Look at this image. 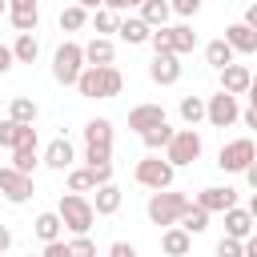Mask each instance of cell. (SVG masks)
Returning a JSON list of instances; mask_svg holds the SVG:
<instances>
[{
	"label": "cell",
	"instance_id": "cell-1",
	"mask_svg": "<svg viewBox=\"0 0 257 257\" xmlns=\"http://www.w3.org/2000/svg\"><path fill=\"white\" fill-rule=\"evenodd\" d=\"M84 169H100L112 165V120L108 116H92L84 124Z\"/></svg>",
	"mask_w": 257,
	"mask_h": 257
},
{
	"label": "cell",
	"instance_id": "cell-2",
	"mask_svg": "<svg viewBox=\"0 0 257 257\" xmlns=\"http://www.w3.org/2000/svg\"><path fill=\"white\" fill-rule=\"evenodd\" d=\"M189 209H193V197H185V193H177V189L153 193V197H149V205H145L149 221H153V225H161V229H173V225H181V217H185Z\"/></svg>",
	"mask_w": 257,
	"mask_h": 257
},
{
	"label": "cell",
	"instance_id": "cell-3",
	"mask_svg": "<svg viewBox=\"0 0 257 257\" xmlns=\"http://www.w3.org/2000/svg\"><path fill=\"white\" fill-rule=\"evenodd\" d=\"M120 88H124V76H120V68H116V64H108V68H84V72H80V80H76V92H80V96H88V100L120 96Z\"/></svg>",
	"mask_w": 257,
	"mask_h": 257
},
{
	"label": "cell",
	"instance_id": "cell-4",
	"mask_svg": "<svg viewBox=\"0 0 257 257\" xmlns=\"http://www.w3.org/2000/svg\"><path fill=\"white\" fill-rule=\"evenodd\" d=\"M56 217H60V225H64L72 237H88V229H92V221H96L92 201H88V197H76V193H64V197H60Z\"/></svg>",
	"mask_w": 257,
	"mask_h": 257
},
{
	"label": "cell",
	"instance_id": "cell-5",
	"mask_svg": "<svg viewBox=\"0 0 257 257\" xmlns=\"http://www.w3.org/2000/svg\"><path fill=\"white\" fill-rule=\"evenodd\" d=\"M80 72H84V44L64 40V44L52 52V76H56V84H72V88H76Z\"/></svg>",
	"mask_w": 257,
	"mask_h": 257
},
{
	"label": "cell",
	"instance_id": "cell-6",
	"mask_svg": "<svg viewBox=\"0 0 257 257\" xmlns=\"http://www.w3.org/2000/svg\"><path fill=\"white\" fill-rule=\"evenodd\" d=\"M137 185H145V189H153V193H165V189H173V177H177V169L165 161V157H145V161H137Z\"/></svg>",
	"mask_w": 257,
	"mask_h": 257
},
{
	"label": "cell",
	"instance_id": "cell-7",
	"mask_svg": "<svg viewBox=\"0 0 257 257\" xmlns=\"http://www.w3.org/2000/svg\"><path fill=\"white\" fill-rule=\"evenodd\" d=\"M197 157H201V133L197 128H177V137L165 149V161L173 169H181V165H193Z\"/></svg>",
	"mask_w": 257,
	"mask_h": 257
},
{
	"label": "cell",
	"instance_id": "cell-8",
	"mask_svg": "<svg viewBox=\"0 0 257 257\" xmlns=\"http://www.w3.org/2000/svg\"><path fill=\"white\" fill-rule=\"evenodd\" d=\"M253 161H257V149L249 137H237V141L221 145V153H217V169H225V173H245Z\"/></svg>",
	"mask_w": 257,
	"mask_h": 257
},
{
	"label": "cell",
	"instance_id": "cell-9",
	"mask_svg": "<svg viewBox=\"0 0 257 257\" xmlns=\"http://www.w3.org/2000/svg\"><path fill=\"white\" fill-rule=\"evenodd\" d=\"M32 193H36V189H32V177L16 173L12 165L0 169V201H8V205H24Z\"/></svg>",
	"mask_w": 257,
	"mask_h": 257
},
{
	"label": "cell",
	"instance_id": "cell-10",
	"mask_svg": "<svg viewBox=\"0 0 257 257\" xmlns=\"http://www.w3.org/2000/svg\"><path fill=\"white\" fill-rule=\"evenodd\" d=\"M237 116H241L237 96H229V92H213V96L205 100V120H209L213 128H229Z\"/></svg>",
	"mask_w": 257,
	"mask_h": 257
},
{
	"label": "cell",
	"instance_id": "cell-11",
	"mask_svg": "<svg viewBox=\"0 0 257 257\" xmlns=\"http://www.w3.org/2000/svg\"><path fill=\"white\" fill-rule=\"evenodd\" d=\"M193 205L205 209V213H229V209H237V189H229V185H209V189L197 193Z\"/></svg>",
	"mask_w": 257,
	"mask_h": 257
},
{
	"label": "cell",
	"instance_id": "cell-12",
	"mask_svg": "<svg viewBox=\"0 0 257 257\" xmlns=\"http://www.w3.org/2000/svg\"><path fill=\"white\" fill-rule=\"evenodd\" d=\"M8 16H12L16 32L24 36V32H32V28L40 24V4H36V0H12V4H8Z\"/></svg>",
	"mask_w": 257,
	"mask_h": 257
},
{
	"label": "cell",
	"instance_id": "cell-13",
	"mask_svg": "<svg viewBox=\"0 0 257 257\" xmlns=\"http://www.w3.org/2000/svg\"><path fill=\"white\" fill-rule=\"evenodd\" d=\"M112 60H116V44H112V40L92 36V40L84 44V68H108Z\"/></svg>",
	"mask_w": 257,
	"mask_h": 257
},
{
	"label": "cell",
	"instance_id": "cell-14",
	"mask_svg": "<svg viewBox=\"0 0 257 257\" xmlns=\"http://www.w3.org/2000/svg\"><path fill=\"white\" fill-rule=\"evenodd\" d=\"M0 145L4 149H24V145H36V128L32 124H16V120H0Z\"/></svg>",
	"mask_w": 257,
	"mask_h": 257
},
{
	"label": "cell",
	"instance_id": "cell-15",
	"mask_svg": "<svg viewBox=\"0 0 257 257\" xmlns=\"http://www.w3.org/2000/svg\"><path fill=\"white\" fill-rule=\"evenodd\" d=\"M249 84H253V72H249L245 64H229V68H221V92H229V96H245Z\"/></svg>",
	"mask_w": 257,
	"mask_h": 257
},
{
	"label": "cell",
	"instance_id": "cell-16",
	"mask_svg": "<svg viewBox=\"0 0 257 257\" xmlns=\"http://www.w3.org/2000/svg\"><path fill=\"white\" fill-rule=\"evenodd\" d=\"M157 124H165V108L161 104H137L133 112H128V128L133 133H149V128H157Z\"/></svg>",
	"mask_w": 257,
	"mask_h": 257
},
{
	"label": "cell",
	"instance_id": "cell-17",
	"mask_svg": "<svg viewBox=\"0 0 257 257\" xmlns=\"http://www.w3.org/2000/svg\"><path fill=\"white\" fill-rule=\"evenodd\" d=\"M257 233V225H253V217H249V209H229L225 213V237H233V241H249Z\"/></svg>",
	"mask_w": 257,
	"mask_h": 257
},
{
	"label": "cell",
	"instance_id": "cell-18",
	"mask_svg": "<svg viewBox=\"0 0 257 257\" xmlns=\"http://www.w3.org/2000/svg\"><path fill=\"white\" fill-rule=\"evenodd\" d=\"M149 76H153V84H177L181 80V56H153Z\"/></svg>",
	"mask_w": 257,
	"mask_h": 257
},
{
	"label": "cell",
	"instance_id": "cell-19",
	"mask_svg": "<svg viewBox=\"0 0 257 257\" xmlns=\"http://www.w3.org/2000/svg\"><path fill=\"white\" fill-rule=\"evenodd\" d=\"M72 161H76V153H72L68 137H56V141H52V145L44 149V165H48V169H56V173L72 169Z\"/></svg>",
	"mask_w": 257,
	"mask_h": 257
},
{
	"label": "cell",
	"instance_id": "cell-20",
	"mask_svg": "<svg viewBox=\"0 0 257 257\" xmlns=\"http://www.w3.org/2000/svg\"><path fill=\"white\" fill-rule=\"evenodd\" d=\"M189 249H193V237H189L181 225H173V229L161 233V253H165V257H189Z\"/></svg>",
	"mask_w": 257,
	"mask_h": 257
},
{
	"label": "cell",
	"instance_id": "cell-21",
	"mask_svg": "<svg viewBox=\"0 0 257 257\" xmlns=\"http://www.w3.org/2000/svg\"><path fill=\"white\" fill-rule=\"evenodd\" d=\"M221 40L233 48V56H237V52H245V56H249V52H257V32H249L245 24H229Z\"/></svg>",
	"mask_w": 257,
	"mask_h": 257
},
{
	"label": "cell",
	"instance_id": "cell-22",
	"mask_svg": "<svg viewBox=\"0 0 257 257\" xmlns=\"http://www.w3.org/2000/svg\"><path fill=\"white\" fill-rule=\"evenodd\" d=\"M120 201H124V193H120L116 185H100L96 197H92V213H96V217H112V213L120 209Z\"/></svg>",
	"mask_w": 257,
	"mask_h": 257
},
{
	"label": "cell",
	"instance_id": "cell-23",
	"mask_svg": "<svg viewBox=\"0 0 257 257\" xmlns=\"http://www.w3.org/2000/svg\"><path fill=\"white\" fill-rule=\"evenodd\" d=\"M116 36H120L124 44H149L153 28H149L141 16H124V20H120V28H116Z\"/></svg>",
	"mask_w": 257,
	"mask_h": 257
},
{
	"label": "cell",
	"instance_id": "cell-24",
	"mask_svg": "<svg viewBox=\"0 0 257 257\" xmlns=\"http://www.w3.org/2000/svg\"><path fill=\"white\" fill-rule=\"evenodd\" d=\"M169 12H173V8H169L165 0H145V4H141V20H145L153 32H157V28H169Z\"/></svg>",
	"mask_w": 257,
	"mask_h": 257
},
{
	"label": "cell",
	"instance_id": "cell-25",
	"mask_svg": "<svg viewBox=\"0 0 257 257\" xmlns=\"http://www.w3.org/2000/svg\"><path fill=\"white\" fill-rule=\"evenodd\" d=\"M60 229H64V225H60V217H56V213H40V217L32 221V233H36V237H40L44 245L60 241Z\"/></svg>",
	"mask_w": 257,
	"mask_h": 257
},
{
	"label": "cell",
	"instance_id": "cell-26",
	"mask_svg": "<svg viewBox=\"0 0 257 257\" xmlns=\"http://www.w3.org/2000/svg\"><path fill=\"white\" fill-rule=\"evenodd\" d=\"M36 56H40V44H36V36H32V32L16 36V44H12V60H16V64H36Z\"/></svg>",
	"mask_w": 257,
	"mask_h": 257
},
{
	"label": "cell",
	"instance_id": "cell-27",
	"mask_svg": "<svg viewBox=\"0 0 257 257\" xmlns=\"http://www.w3.org/2000/svg\"><path fill=\"white\" fill-rule=\"evenodd\" d=\"M205 60H209V64L221 72V68H229V64H233V48H229V44L217 36V40H209V44H205Z\"/></svg>",
	"mask_w": 257,
	"mask_h": 257
},
{
	"label": "cell",
	"instance_id": "cell-28",
	"mask_svg": "<svg viewBox=\"0 0 257 257\" xmlns=\"http://www.w3.org/2000/svg\"><path fill=\"white\" fill-rule=\"evenodd\" d=\"M88 24V8L84 4H68V8H60V28L64 32H80Z\"/></svg>",
	"mask_w": 257,
	"mask_h": 257
},
{
	"label": "cell",
	"instance_id": "cell-29",
	"mask_svg": "<svg viewBox=\"0 0 257 257\" xmlns=\"http://www.w3.org/2000/svg\"><path fill=\"white\" fill-rule=\"evenodd\" d=\"M8 120H16V124H32V120H36V100H28V96H12V104H8Z\"/></svg>",
	"mask_w": 257,
	"mask_h": 257
},
{
	"label": "cell",
	"instance_id": "cell-30",
	"mask_svg": "<svg viewBox=\"0 0 257 257\" xmlns=\"http://www.w3.org/2000/svg\"><path fill=\"white\" fill-rule=\"evenodd\" d=\"M68 193H76V197L96 193V177H92V169H68Z\"/></svg>",
	"mask_w": 257,
	"mask_h": 257
},
{
	"label": "cell",
	"instance_id": "cell-31",
	"mask_svg": "<svg viewBox=\"0 0 257 257\" xmlns=\"http://www.w3.org/2000/svg\"><path fill=\"white\" fill-rule=\"evenodd\" d=\"M169 32H173V56H185V52L197 48V32H193L189 24H177V28H169Z\"/></svg>",
	"mask_w": 257,
	"mask_h": 257
},
{
	"label": "cell",
	"instance_id": "cell-32",
	"mask_svg": "<svg viewBox=\"0 0 257 257\" xmlns=\"http://www.w3.org/2000/svg\"><path fill=\"white\" fill-rule=\"evenodd\" d=\"M181 120H185L189 128H197V124L205 120V100H201V96H181Z\"/></svg>",
	"mask_w": 257,
	"mask_h": 257
},
{
	"label": "cell",
	"instance_id": "cell-33",
	"mask_svg": "<svg viewBox=\"0 0 257 257\" xmlns=\"http://www.w3.org/2000/svg\"><path fill=\"white\" fill-rule=\"evenodd\" d=\"M173 137H177V128H173V124L165 120V124H157V128H149V133H145L141 141H145V145H149V149L157 153V149H169V141H173Z\"/></svg>",
	"mask_w": 257,
	"mask_h": 257
},
{
	"label": "cell",
	"instance_id": "cell-34",
	"mask_svg": "<svg viewBox=\"0 0 257 257\" xmlns=\"http://www.w3.org/2000/svg\"><path fill=\"white\" fill-rule=\"evenodd\" d=\"M40 165V157H36V145H24V149H16L12 153V169L16 173H24V177H32V169Z\"/></svg>",
	"mask_w": 257,
	"mask_h": 257
},
{
	"label": "cell",
	"instance_id": "cell-35",
	"mask_svg": "<svg viewBox=\"0 0 257 257\" xmlns=\"http://www.w3.org/2000/svg\"><path fill=\"white\" fill-rule=\"evenodd\" d=\"M181 229H185V233H189V237H201V233H205V229H209V213H205V209H197V205H193V209H189V213H185V217H181Z\"/></svg>",
	"mask_w": 257,
	"mask_h": 257
},
{
	"label": "cell",
	"instance_id": "cell-36",
	"mask_svg": "<svg viewBox=\"0 0 257 257\" xmlns=\"http://www.w3.org/2000/svg\"><path fill=\"white\" fill-rule=\"evenodd\" d=\"M92 28L108 40V32H116L120 28V20H116V12H108V8H96V16H92Z\"/></svg>",
	"mask_w": 257,
	"mask_h": 257
},
{
	"label": "cell",
	"instance_id": "cell-37",
	"mask_svg": "<svg viewBox=\"0 0 257 257\" xmlns=\"http://www.w3.org/2000/svg\"><path fill=\"white\" fill-rule=\"evenodd\" d=\"M149 44H153L157 56H173V32H169V28H157V32L149 36Z\"/></svg>",
	"mask_w": 257,
	"mask_h": 257
},
{
	"label": "cell",
	"instance_id": "cell-38",
	"mask_svg": "<svg viewBox=\"0 0 257 257\" xmlns=\"http://www.w3.org/2000/svg\"><path fill=\"white\" fill-rule=\"evenodd\" d=\"M64 245H68V257H96L92 237H72V241H64Z\"/></svg>",
	"mask_w": 257,
	"mask_h": 257
},
{
	"label": "cell",
	"instance_id": "cell-39",
	"mask_svg": "<svg viewBox=\"0 0 257 257\" xmlns=\"http://www.w3.org/2000/svg\"><path fill=\"white\" fill-rule=\"evenodd\" d=\"M217 257H245V245L233 241V237H221L217 241Z\"/></svg>",
	"mask_w": 257,
	"mask_h": 257
},
{
	"label": "cell",
	"instance_id": "cell-40",
	"mask_svg": "<svg viewBox=\"0 0 257 257\" xmlns=\"http://www.w3.org/2000/svg\"><path fill=\"white\" fill-rule=\"evenodd\" d=\"M169 8H173L177 16H197V8H201V0H173Z\"/></svg>",
	"mask_w": 257,
	"mask_h": 257
},
{
	"label": "cell",
	"instance_id": "cell-41",
	"mask_svg": "<svg viewBox=\"0 0 257 257\" xmlns=\"http://www.w3.org/2000/svg\"><path fill=\"white\" fill-rule=\"evenodd\" d=\"M108 257H141V253H137L128 241H112V245H108Z\"/></svg>",
	"mask_w": 257,
	"mask_h": 257
},
{
	"label": "cell",
	"instance_id": "cell-42",
	"mask_svg": "<svg viewBox=\"0 0 257 257\" xmlns=\"http://www.w3.org/2000/svg\"><path fill=\"white\" fill-rule=\"evenodd\" d=\"M40 257H68V245H64V241H52V245H44Z\"/></svg>",
	"mask_w": 257,
	"mask_h": 257
},
{
	"label": "cell",
	"instance_id": "cell-43",
	"mask_svg": "<svg viewBox=\"0 0 257 257\" xmlns=\"http://www.w3.org/2000/svg\"><path fill=\"white\" fill-rule=\"evenodd\" d=\"M12 64H16V60H12V48H8V44H0V76H4Z\"/></svg>",
	"mask_w": 257,
	"mask_h": 257
},
{
	"label": "cell",
	"instance_id": "cell-44",
	"mask_svg": "<svg viewBox=\"0 0 257 257\" xmlns=\"http://www.w3.org/2000/svg\"><path fill=\"white\" fill-rule=\"evenodd\" d=\"M241 24H245L249 32H257V4H249V8H245V20H241Z\"/></svg>",
	"mask_w": 257,
	"mask_h": 257
},
{
	"label": "cell",
	"instance_id": "cell-45",
	"mask_svg": "<svg viewBox=\"0 0 257 257\" xmlns=\"http://www.w3.org/2000/svg\"><path fill=\"white\" fill-rule=\"evenodd\" d=\"M8 249H12V229L0 225V253H8Z\"/></svg>",
	"mask_w": 257,
	"mask_h": 257
},
{
	"label": "cell",
	"instance_id": "cell-46",
	"mask_svg": "<svg viewBox=\"0 0 257 257\" xmlns=\"http://www.w3.org/2000/svg\"><path fill=\"white\" fill-rule=\"evenodd\" d=\"M245 181H249V189H253V193H257V161H253V165H249V169H245Z\"/></svg>",
	"mask_w": 257,
	"mask_h": 257
},
{
	"label": "cell",
	"instance_id": "cell-47",
	"mask_svg": "<svg viewBox=\"0 0 257 257\" xmlns=\"http://www.w3.org/2000/svg\"><path fill=\"white\" fill-rule=\"evenodd\" d=\"M245 257H257V233H253V237L245 241Z\"/></svg>",
	"mask_w": 257,
	"mask_h": 257
},
{
	"label": "cell",
	"instance_id": "cell-48",
	"mask_svg": "<svg viewBox=\"0 0 257 257\" xmlns=\"http://www.w3.org/2000/svg\"><path fill=\"white\" fill-rule=\"evenodd\" d=\"M245 124H249V128H257V108H245Z\"/></svg>",
	"mask_w": 257,
	"mask_h": 257
},
{
	"label": "cell",
	"instance_id": "cell-49",
	"mask_svg": "<svg viewBox=\"0 0 257 257\" xmlns=\"http://www.w3.org/2000/svg\"><path fill=\"white\" fill-rule=\"evenodd\" d=\"M249 108H257V76H253V84H249Z\"/></svg>",
	"mask_w": 257,
	"mask_h": 257
},
{
	"label": "cell",
	"instance_id": "cell-50",
	"mask_svg": "<svg viewBox=\"0 0 257 257\" xmlns=\"http://www.w3.org/2000/svg\"><path fill=\"white\" fill-rule=\"evenodd\" d=\"M249 217H253V225H257V193L249 197Z\"/></svg>",
	"mask_w": 257,
	"mask_h": 257
},
{
	"label": "cell",
	"instance_id": "cell-51",
	"mask_svg": "<svg viewBox=\"0 0 257 257\" xmlns=\"http://www.w3.org/2000/svg\"><path fill=\"white\" fill-rule=\"evenodd\" d=\"M4 12H8V4H4V0H0V16H4Z\"/></svg>",
	"mask_w": 257,
	"mask_h": 257
},
{
	"label": "cell",
	"instance_id": "cell-52",
	"mask_svg": "<svg viewBox=\"0 0 257 257\" xmlns=\"http://www.w3.org/2000/svg\"><path fill=\"white\" fill-rule=\"evenodd\" d=\"M253 149H257V141H253Z\"/></svg>",
	"mask_w": 257,
	"mask_h": 257
}]
</instances>
